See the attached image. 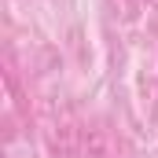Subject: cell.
<instances>
[]
</instances>
